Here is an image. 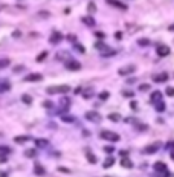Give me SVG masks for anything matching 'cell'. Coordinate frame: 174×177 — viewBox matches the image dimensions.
<instances>
[{
    "label": "cell",
    "mask_w": 174,
    "mask_h": 177,
    "mask_svg": "<svg viewBox=\"0 0 174 177\" xmlns=\"http://www.w3.org/2000/svg\"><path fill=\"white\" fill-rule=\"evenodd\" d=\"M87 9H89L90 12H95V11H96V5H95L93 2H90V3L87 5Z\"/></svg>",
    "instance_id": "4dcf8cb0"
},
{
    "label": "cell",
    "mask_w": 174,
    "mask_h": 177,
    "mask_svg": "<svg viewBox=\"0 0 174 177\" xmlns=\"http://www.w3.org/2000/svg\"><path fill=\"white\" fill-rule=\"evenodd\" d=\"M136 128H137V130H147L148 127H147V125H142V124H137V125H136Z\"/></svg>",
    "instance_id": "ab89813d"
},
{
    "label": "cell",
    "mask_w": 174,
    "mask_h": 177,
    "mask_svg": "<svg viewBox=\"0 0 174 177\" xmlns=\"http://www.w3.org/2000/svg\"><path fill=\"white\" fill-rule=\"evenodd\" d=\"M113 163H115V157H107L105 160H104V163H103V166L104 168H110Z\"/></svg>",
    "instance_id": "ac0fdd59"
},
{
    "label": "cell",
    "mask_w": 174,
    "mask_h": 177,
    "mask_svg": "<svg viewBox=\"0 0 174 177\" xmlns=\"http://www.w3.org/2000/svg\"><path fill=\"white\" fill-rule=\"evenodd\" d=\"M67 92H70V87L66 86V84L48 87V93H49V95H55V93H67Z\"/></svg>",
    "instance_id": "6da1fadb"
},
{
    "label": "cell",
    "mask_w": 174,
    "mask_h": 177,
    "mask_svg": "<svg viewBox=\"0 0 174 177\" xmlns=\"http://www.w3.org/2000/svg\"><path fill=\"white\" fill-rule=\"evenodd\" d=\"M35 145H38V147H46V145H49V142L46 139H37L35 140Z\"/></svg>",
    "instance_id": "d4e9b609"
},
{
    "label": "cell",
    "mask_w": 174,
    "mask_h": 177,
    "mask_svg": "<svg viewBox=\"0 0 174 177\" xmlns=\"http://www.w3.org/2000/svg\"><path fill=\"white\" fill-rule=\"evenodd\" d=\"M121 165L124 168H133V162L130 160L128 157H122V160H121Z\"/></svg>",
    "instance_id": "9a60e30c"
},
{
    "label": "cell",
    "mask_w": 174,
    "mask_h": 177,
    "mask_svg": "<svg viewBox=\"0 0 174 177\" xmlns=\"http://www.w3.org/2000/svg\"><path fill=\"white\" fill-rule=\"evenodd\" d=\"M9 64H11V60H8V58H2V60H0V69H5Z\"/></svg>",
    "instance_id": "7402d4cb"
},
{
    "label": "cell",
    "mask_w": 174,
    "mask_h": 177,
    "mask_svg": "<svg viewBox=\"0 0 174 177\" xmlns=\"http://www.w3.org/2000/svg\"><path fill=\"white\" fill-rule=\"evenodd\" d=\"M108 5H112L115 8H119V9H122V11H127V8H128L125 3H121V2H110Z\"/></svg>",
    "instance_id": "5bb4252c"
},
{
    "label": "cell",
    "mask_w": 174,
    "mask_h": 177,
    "mask_svg": "<svg viewBox=\"0 0 174 177\" xmlns=\"http://www.w3.org/2000/svg\"><path fill=\"white\" fill-rule=\"evenodd\" d=\"M130 107H131L133 110H137V102H134V101H133V102L130 104Z\"/></svg>",
    "instance_id": "f6af8a7d"
},
{
    "label": "cell",
    "mask_w": 174,
    "mask_h": 177,
    "mask_svg": "<svg viewBox=\"0 0 174 177\" xmlns=\"http://www.w3.org/2000/svg\"><path fill=\"white\" fill-rule=\"evenodd\" d=\"M77 49H78L79 52H84V47H82V46H81V44H77Z\"/></svg>",
    "instance_id": "7dc6e473"
},
{
    "label": "cell",
    "mask_w": 174,
    "mask_h": 177,
    "mask_svg": "<svg viewBox=\"0 0 174 177\" xmlns=\"http://www.w3.org/2000/svg\"><path fill=\"white\" fill-rule=\"evenodd\" d=\"M115 37H116V40H121V38H122V32H116Z\"/></svg>",
    "instance_id": "7bdbcfd3"
},
{
    "label": "cell",
    "mask_w": 174,
    "mask_h": 177,
    "mask_svg": "<svg viewBox=\"0 0 174 177\" xmlns=\"http://www.w3.org/2000/svg\"><path fill=\"white\" fill-rule=\"evenodd\" d=\"M95 47H96L98 50H103V52H105V49H107V46H105L104 43H96V44H95Z\"/></svg>",
    "instance_id": "f1b7e54d"
},
{
    "label": "cell",
    "mask_w": 174,
    "mask_h": 177,
    "mask_svg": "<svg viewBox=\"0 0 174 177\" xmlns=\"http://www.w3.org/2000/svg\"><path fill=\"white\" fill-rule=\"evenodd\" d=\"M22 99H23V101H25L26 104H31V101H32L29 95H23V98H22Z\"/></svg>",
    "instance_id": "74e56055"
},
{
    "label": "cell",
    "mask_w": 174,
    "mask_h": 177,
    "mask_svg": "<svg viewBox=\"0 0 174 177\" xmlns=\"http://www.w3.org/2000/svg\"><path fill=\"white\" fill-rule=\"evenodd\" d=\"M60 40H61V34L53 32V34H52V37H51V43H57V41H60Z\"/></svg>",
    "instance_id": "cb8c5ba5"
},
{
    "label": "cell",
    "mask_w": 174,
    "mask_h": 177,
    "mask_svg": "<svg viewBox=\"0 0 174 177\" xmlns=\"http://www.w3.org/2000/svg\"><path fill=\"white\" fill-rule=\"evenodd\" d=\"M63 121L67 122V124H70V122H75V118H73V116H66V114H64V116H63Z\"/></svg>",
    "instance_id": "f546056e"
},
{
    "label": "cell",
    "mask_w": 174,
    "mask_h": 177,
    "mask_svg": "<svg viewBox=\"0 0 174 177\" xmlns=\"http://www.w3.org/2000/svg\"><path fill=\"white\" fill-rule=\"evenodd\" d=\"M151 79H153L154 83H163V81H167V79H168V75L162 72V73H159V75H153Z\"/></svg>",
    "instance_id": "9c48e42d"
},
{
    "label": "cell",
    "mask_w": 174,
    "mask_h": 177,
    "mask_svg": "<svg viewBox=\"0 0 174 177\" xmlns=\"http://www.w3.org/2000/svg\"><path fill=\"white\" fill-rule=\"evenodd\" d=\"M108 119L113 121V122H118V121H121V114H119V113H110Z\"/></svg>",
    "instance_id": "ffe728a7"
},
{
    "label": "cell",
    "mask_w": 174,
    "mask_h": 177,
    "mask_svg": "<svg viewBox=\"0 0 174 177\" xmlns=\"http://www.w3.org/2000/svg\"><path fill=\"white\" fill-rule=\"evenodd\" d=\"M165 107H167V105H165V102H160V104L156 105V110H157V112H165Z\"/></svg>",
    "instance_id": "1f68e13d"
},
{
    "label": "cell",
    "mask_w": 174,
    "mask_h": 177,
    "mask_svg": "<svg viewBox=\"0 0 174 177\" xmlns=\"http://www.w3.org/2000/svg\"><path fill=\"white\" fill-rule=\"evenodd\" d=\"M95 35H96V37H98V38H101V40H103V38L105 37V35H104V32H96Z\"/></svg>",
    "instance_id": "b9f144b4"
},
{
    "label": "cell",
    "mask_w": 174,
    "mask_h": 177,
    "mask_svg": "<svg viewBox=\"0 0 174 177\" xmlns=\"http://www.w3.org/2000/svg\"><path fill=\"white\" fill-rule=\"evenodd\" d=\"M14 140H15L17 144H25L26 140H27V136H17Z\"/></svg>",
    "instance_id": "484cf974"
},
{
    "label": "cell",
    "mask_w": 174,
    "mask_h": 177,
    "mask_svg": "<svg viewBox=\"0 0 174 177\" xmlns=\"http://www.w3.org/2000/svg\"><path fill=\"white\" fill-rule=\"evenodd\" d=\"M154 177H170V171H159V173H156Z\"/></svg>",
    "instance_id": "4316f807"
},
{
    "label": "cell",
    "mask_w": 174,
    "mask_h": 177,
    "mask_svg": "<svg viewBox=\"0 0 174 177\" xmlns=\"http://www.w3.org/2000/svg\"><path fill=\"white\" fill-rule=\"evenodd\" d=\"M11 153V148L6 147V145H0V156H5V154H9Z\"/></svg>",
    "instance_id": "44dd1931"
},
{
    "label": "cell",
    "mask_w": 174,
    "mask_h": 177,
    "mask_svg": "<svg viewBox=\"0 0 174 177\" xmlns=\"http://www.w3.org/2000/svg\"><path fill=\"white\" fill-rule=\"evenodd\" d=\"M108 96H110V93H108V92H101V93H99V99L105 101V99L108 98Z\"/></svg>",
    "instance_id": "836d02e7"
},
{
    "label": "cell",
    "mask_w": 174,
    "mask_h": 177,
    "mask_svg": "<svg viewBox=\"0 0 174 177\" xmlns=\"http://www.w3.org/2000/svg\"><path fill=\"white\" fill-rule=\"evenodd\" d=\"M165 92H167L168 96H174V87H167V90H165Z\"/></svg>",
    "instance_id": "d590c367"
},
{
    "label": "cell",
    "mask_w": 174,
    "mask_h": 177,
    "mask_svg": "<svg viewBox=\"0 0 174 177\" xmlns=\"http://www.w3.org/2000/svg\"><path fill=\"white\" fill-rule=\"evenodd\" d=\"M137 44H139V46H150L151 41L148 38H139V40H137Z\"/></svg>",
    "instance_id": "603a6c76"
},
{
    "label": "cell",
    "mask_w": 174,
    "mask_h": 177,
    "mask_svg": "<svg viewBox=\"0 0 174 177\" xmlns=\"http://www.w3.org/2000/svg\"><path fill=\"white\" fill-rule=\"evenodd\" d=\"M101 139H105V140H110V142H118L119 140V135L118 133H113V131H108V130H104L101 131Z\"/></svg>",
    "instance_id": "7a4b0ae2"
},
{
    "label": "cell",
    "mask_w": 174,
    "mask_h": 177,
    "mask_svg": "<svg viewBox=\"0 0 174 177\" xmlns=\"http://www.w3.org/2000/svg\"><path fill=\"white\" fill-rule=\"evenodd\" d=\"M153 168L156 170V173H159V171H167V165H165L163 162H156L153 165Z\"/></svg>",
    "instance_id": "7c38bea8"
},
{
    "label": "cell",
    "mask_w": 174,
    "mask_h": 177,
    "mask_svg": "<svg viewBox=\"0 0 174 177\" xmlns=\"http://www.w3.org/2000/svg\"><path fill=\"white\" fill-rule=\"evenodd\" d=\"M122 95L125 96V98H131V96H133V92H130V90H124Z\"/></svg>",
    "instance_id": "f35d334b"
},
{
    "label": "cell",
    "mask_w": 174,
    "mask_h": 177,
    "mask_svg": "<svg viewBox=\"0 0 174 177\" xmlns=\"http://www.w3.org/2000/svg\"><path fill=\"white\" fill-rule=\"evenodd\" d=\"M170 147H171V159L174 160V142H171V144H170Z\"/></svg>",
    "instance_id": "60d3db41"
},
{
    "label": "cell",
    "mask_w": 174,
    "mask_h": 177,
    "mask_svg": "<svg viewBox=\"0 0 174 177\" xmlns=\"http://www.w3.org/2000/svg\"><path fill=\"white\" fill-rule=\"evenodd\" d=\"M168 29H170V31H174V23H173V24H170V28H168Z\"/></svg>",
    "instance_id": "681fc988"
},
{
    "label": "cell",
    "mask_w": 174,
    "mask_h": 177,
    "mask_svg": "<svg viewBox=\"0 0 174 177\" xmlns=\"http://www.w3.org/2000/svg\"><path fill=\"white\" fill-rule=\"evenodd\" d=\"M34 173L38 174V176H43V174H44V168H43L40 163H37V165L34 166Z\"/></svg>",
    "instance_id": "e0dca14e"
},
{
    "label": "cell",
    "mask_w": 174,
    "mask_h": 177,
    "mask_svg": "<svg viewBox=\"0 0 174 177\" xmlns=\"http://www.w3.org/2000/svg\"><path fill=\"white\" fill-rule=\"evenodd\" d=\"M156 52H157L159 57H167V55H170V47L167 46V44H160V46H157Z\"/></svg>",
    "instance_id": "5b68a950"
},
{
    "label": "cell",
    "mask_w": 174,
    "mask_h": 177,
    "mask_svg": "<svg viewBox=\"0 0 174 177\" xmlns=\"http://www.w3.org/2000/svg\"><path fill=\"white\" fill-rule=\"evenodd\" d=\"M87 160H89L90 163H96V157L92 154L90 151H87Z\"/></svg>",
    "instance_id": "83f0119b"
},
{
    "label": "cell",
    "mask_w": 174,
    "mask_h": 177,
    "mask_svg": "<svg viewBox=\"0 0 174 177\" xmlns=\"http://www.w3.org/2000/svg\"><path fill=\"white\" fill-rule=\"evenodd\" d=\"M134 70H136V66H134V64H128V66H124V67H121V69H119V75L125 76V75H130V73H133Z\"/></svg>",
    "instance_id": "277c9868"
},
{
    "label": "cell",
    "mask_w": 174,
    "mask_h": 177,
    "mask_svg": "<svg viewBox=\"0 0 174 177\" xmlns=\"http://www.w3.org/2000/svg\"><path fill=\"white\" fill-rule=\"evenodd\" d=\"M41 79V75H38V73H31V75H27L26 78H25V81H40Z\"/></svg>",
    "instance_id": "4fadbf2b"
},
{
    "label": "cell",
    "mask_w": 174,
    "mask_h": 177,
    "mask_svg": "<svg viewBox=\"0 0 174 177\" xmlns=\"http://www.w3.org/2000/svg\"><path fill=\"white\" fill-rule=\"evenodd\" d=\"M150 84H142V86H139V90L141 92H147V90H150Z\"/></svg>",
    "instance_id": "e575fe53"
},
{
    "label": "cell",
    "mask_w": 174,
    "mask_h": 177,
    "mask_svg": "<svg viewBox=\"0 0 174 177\" xmlns=\"http://www.w3.org/2000/svg\"><path fill=\"white\" fill-rule=\"evenodd\" d=\"M113 150H115L113 147H105V148H104V151H107V153H112Z\"/></svg>",
    "instance_id": "ee69618b"
},
{
    "label": "cell",
    "mask_w": 174,
    "mask_h": 177,
    "mask_svg": "<svg viewBox=\"0 0 174 177\" xmlns=\"http://www.w3.org/2000/svg\"><path fill=\"white\" fill-rule=\"evenodd\" d=\"M9 87H11V84H9L6 79H0V93L9 90Z\"/></svg>",
    "instance_id": "8fae6325"
},
{
    "label": "cell",
    "mask_w": 174,
    "mask_h": 177,
    "mask_svg": "<svg viewBox=\"0 0 174 177\" xmlns=\"http://www.w3.org/2000/svg\"><path fill=\"white\" fill-rule=\"evenodd\" d=\"M25 154H26L27 157H34V156H35L37 153H35V150H27V151H26Z\"/></svg>",
    "instance_id": "8d00e7d4"
},
{
    "label": "cell",
    "mask_w": 174,
    "mask_h": 177,
    "mask_svg": "<svg viewBox=\"0 0 174 177\" xmlns=\"http://www.w3.org/2000/svg\"><path fill=\"white\" fill-rule=\"evenodd\" d=\"M46 57H48V52H41V54H40L38 57H37L35 60H37V61H38V63H40V61H43V60H44Z\"/></svg>",
    "instance_id": "d6a6232c"
},
{
    "label": "cell",
    "mask_w": 174,
    "mask_h": 177,
    "mask_svg": "<svg viewBox=\"0 0 174 177\" xmlns=\"http://www.w3.org/2000/svg\"><path fill=\"white\" fill-rule=\"evenodd\" d=\"M69 104H70V99L67 98V96H63V98L60 99V109L61 110H67L69 109Z\"/></svg>",
    "instance_id": "30bf717a"
},
{
    "label": "cell",
    "mask_w": 174,
    "mask_h": 177,
    "mask_svg": "<svg viewBox=\"0 0 174 177\" xmlns=\"http://www.w3.org/2000/svg\"><path fill=\"white\" fill-rule=\"evenodd\" d=\"M92 95H93V88H86L84 92H82V98H86V99H89V98H92Z\"/></svg>",
    "instance_id": "d6986e66"
},
{
    "label": "cell",
    "mask_w": 174,
    "mask_h": 177,
    "mask_svg": "<svg viewBox=\"0 0 174 177\" xmlns=\"http://www.w3.org/2000/svg\"><path fill=\"white\" fill-rule=\"evenodd\" d=\"M58 170H60V171H63V173H69V170H67V168H64V166L58 168Z\"/></svg>",
    "instance_id": "c3c4849f"
},
{
    "label": "cell",
    "mask_w": 174,
    "mask_h": 177,
    "mask_svg": "<svg viewBox=\"0 0 174 177\" xmlns=\"http://www.w3.org/2000/svg\"><path fill=\"white\" fill-rule=\"evenodd\" d=\"M154 105H157V104H160V102H163L162 101V93L159 92V90H156V92H153L151 93V99H150Z\"/></svg>",
    "instance_id": "8992f818"
},
{
    "label": "cell",
    "mask_w": 174,
    "mask_h": 177,
    "mask_svg": "<svg viewBox=\"0 0 174 177\" xmlns=\"http://www.w3.org/2000/svg\"><path fill=\"white\" fill-rule=\"evenodd\" d=\"M159 148H160V142H156V144H151V145H148V147H145V148H144V153H147V154L156 153Z\"/></svg>",
    "instance_id": "ba28073f"
},
{
    "label": "cell",
    "mask_w": 174,
    "mask_h": 177,
    "mask_svg": "<svg viewBox=\"0 0 174 177\" xmlns=\"http://www.w3.org/2000/svg\"><path fill=\"white\" fill-rule=\"evenodd\" d=\"M82 23H86L87 26H93V24H95V20H93V17L86 15V17H82Z\"/></svg>",
    "instance_id": "2e32d148"
},
{
    "label": "cell",
    "mask_w": 174,
    "mask_h": 177,
    "mask_svg": "<svg viewBox=\"0 0 174 177\" xmlns=\"http://www.w3.org/2000/svg\"><path fill=\"white\" fill-rule=\"evenodd\" d=\"M66 69H69V70H79L81 64L78 63V61H75V60H69V61H66Z\"/></svg>",
    "instance_id": "52a82bcc"
},
{
    "label": "cell",
    "mask_w": 174,
    "mask_h": 177,
    "mask_svg": "<svg viewBox=\"0 0 174 177\" xmlns=\"http://www.w3.org/2000/svg\"><path fill=\"white\" fill-rule=\"evenodd\" d=\"M86 119L87 121H90V122H99L101 121V114L98 113V112H87L86 113Z\"/></svg>",
    "instance_id": "3957f363"
},
{
    "label": "cell",
    "mask_w": 174,
    "mask_h": 177,
    "mask_svg": "<svg viewBox=\"0 0 174 177\" xmlns=\"http://www.w3.org/2000/svg\"><path fill=\"white\" fill-rule=\"evenodd\" d=\"M43 105H44V107H52V102H51V101H44Z\"/></svg>",
    "instance_id": "bcb514c9"
}]
</instances>
